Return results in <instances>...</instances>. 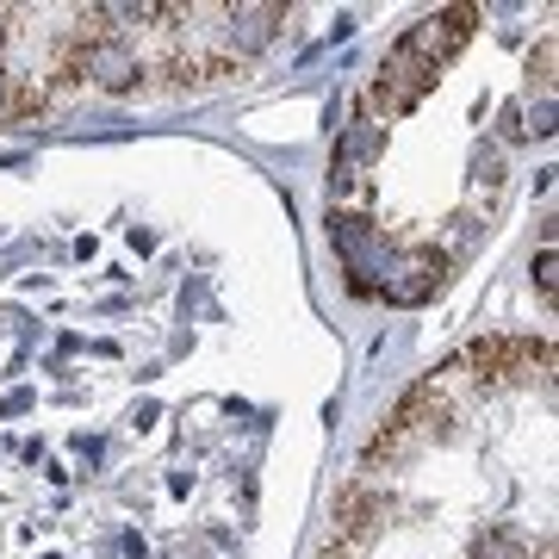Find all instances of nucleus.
Here are the masks:
<instances>
[{
  "label": "nucleus",
  "instance_id": "obj_6",
  "mask_svg": "<svg viewBox=\"0 0 559 559\" xmlns=\"http://www.w3.org/2000/svg\"><path fill=\"white\" fill-rule=\"evenodd\" d=\"M81 75H94L106 94H124V87H138L143 62H138V50H131L124 38H94V44H87V62H81Z\"/></svg>",
  "mask_w": 559,
  "mask_h": 559
},
{
  "label": "nucleus",
  "instance_id": "obj_13",
  "mask_svg": "<svg viewBox=\"0 0 559 559\" xmlns=\"http://www.w3.org/2000/svg\"><path fill=\"white\" fill-rule=\"evenodd\" d=\"M503 138H510V143L522 138V112H516V106H503Z\"/></svg>",
  "mask_w": 559,
  "mask_h": 559
},
{
  "label": "nucleus",
  "instance_id": "obj_12",
  "mask_svg": "<svg viewBox=\"0 0 559 559\" xmlns=\"http://www.w3.org/2000/svg\"><path fill=\"white\" fill-rule=\"evenodd\" d=\"M554 62H559V44L547 38V44H540V57L528 62V75H535V69H540V81H554Z\"/></svg>",
  "mask_w": 559,
  "mask_h": 559
},
{
  "label": "nucleus",
  "instance_id": "obj_11",
  "mask_svg": "<svg viewBox=\"0 0 559 559\" xmlns=\"http://www.w3.org/2000/svg\"><path fill=\"white\" fill-rule=\"evenodd\" d=\"M473 559H522V540L516 535H485L473 547Z\"/></svg>",
  "mask_w": 559,
  "mask_h": 559
},
{
  "label": "nucleus",
  "instance_id": "obj_3",
  "mask_svg": "<svg viewBox=\"0 0 559 559\" xmlns=\"http://www.w3.org/2000/svg\"><path fill=\"white\" fill-rule=\"evenodd\" d=\"M429 87H436V69H429V62H417L411 50H392V57H385V69H380V81H373V106H380L385 119H404V112H411Z\"/></svg>",
  "mask_w": 559,
  "mask_h": 559
},
{
  "label": "nucleus",
  "instance_id": "obj_1",
  "mask_svg": "<svg viewBox=\"0 0 559 559\" xmlns=\"http://www.w3.org/2000/svg\"><path fill=\"white\" fill-rule=\"evenodd\" d=\"M385 510H392V498L385 491H373V485H348L336 503V535L323 540L318 559H367V547L380 540V522Z\"/></svg>",
  "mask_w": 559,
  "mask_h": 559
},
{
  "label": "nucleus",
  "instance_id": "obj_7",
  "mask_svg": "<svg viewBox=\"0 0 559 559\" xmlns=\"http://www.w3.org/2000/svg\"><path fill=\"white\" fill-rule=\"evenodd\" d=\"M385 150V131L373 119H360V124H348V138H342V150H336V193H355L360 187V168H367V162L380 156Z\"/></svg>",
  "mask_w": 559,
  "mask_h": 559
},
{
  "label": "nucleus",
  "instance_id": "obj_15",
  "mask_svg": "<svg viewBox=\"0 0 559 559\" xmlns=\"http://www.w3.org/2000/svg\"><path fill=\"white\" fill-rule=\"evenodd\" d=\"M0 100H7V69H0Z\"/></svg>",
  "mask_w": 559,
  "mask_h": 559
},
{
  "label": "nucleus",
  "instance_id": "obj_4",
  "mask_svg": "<svg viewBox=\"0 0 559 559\" xmlns=\"http://www.w3.org/2000/svg\"><path fill=\"white\" fill-rule=\"evenodd\" d=\"M441 274H448V261H441L436 249H404V255L385 261V280L373 286V293H385L392 305H417L441 286Z\"/></svg>",
  "mask_w": 559,
  "mask_h": 559
},
{
  "label": "nucleus",
  "instance_id": "obj_14",
  "mask_svg": "<svg viewBox=\"0 0 559 559\" xmlns=\"http://www.w3.org/2000/svg\"><path fill=\"white\" fill-rule=\"evenodd\" d=\"M7 20H13V13H7V7H0V50H7Z\"/></svg>",
  "mask_w": 559,
  "mask_h": 559
},
{
  "label": "nucleus",
  "instance_id": "obj_10",
  "mask_svg": "<svg viewBox=\"0 0 559 559\" xmlns=\"http://www.w3.org/2000/svg\"><path fill=\"white\" fill-rule=\"evenodd\" d=\"M535 286H540V299H554V293H559V255H554V242L535 255Z\"/></svg>",
  "mask_w": 559,
  "mask_h": 559
},
{
  "label": "nucleus",
  "instance_id": "obj_8",
  "mask_svg": "<svg viewBox=\"0 0 559 559\" xmlns=\"http://www.w3.org/2000/svg\"><path fill=\"white\" fill-rule=\"evenodd\" d=\"M224 20H230V44H237V57H249V50H261V44L286 25V7H280V0H267V7H224Z\"/></svg>",
  "mask_w": 559,
  "mask_h": 559
},
{
  "label": "nucleus",
  "instance_id": "obj_5",
  "mask_svg": "<svg viewBox=\"0 0 559 559\" xmlns=\"http://www.w3.org/2000/svg\"><path fill=\"white\" fill-rule=\"evenodd\" d=\"M466 367H479L473 380H522V373H535V367H554V355L540 348V342H516V336H491V342H473V355Z\"/></svg>",
  "mask_w": 559,
  "mask_h": 559
},
{
  "label": "nucleus",
  "instance_id": "obj_2",
  "mask_svg": "<svg viewBox=\"0 0 559 559\" xmlns=\"http://www.w3.org/2000/svg\"><path fill=\"white\" fill-rule=\"evenodd\" d=\"M473 20H479V7H448V13H429V20H417V25L399 38V50H411L417 62L441 69V62L454 57L460 44L473 38Z\"/></svg>",
  "mask_w": 559,
  "mask_h": 559
},
{
  "label": "nucleus",
  "instance_id": "obj_9",
  "mask_svg": "<svg viewBox=\"0 0 559 559\" xmlns=\"http://www.w3.org/2000/svg\"><path fill=\"white\" fill-rule=\"evenodd\" d=\"M50 106V87L32 75H7V100H0V112L7 119H32V112H44Z\"/></svg>",
  "mask_w": 559,
  "mask_h": 559
}]
</instances>
